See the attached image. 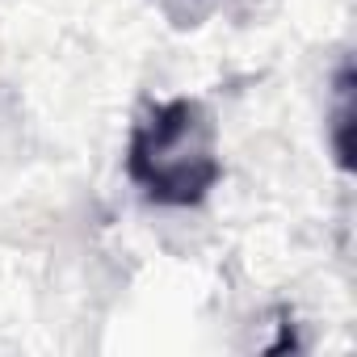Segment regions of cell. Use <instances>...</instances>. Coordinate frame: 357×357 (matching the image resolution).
Listing matches in <instances>:
<instances>
[{
    "label": "cell",
    "mask_w": 357,
    "mask_h": 357,
    "mask_svg": "<svg viewBox=\"0 0 357 357\" xmlns=\"http://www.w3.org/2000/svg\"><path fill=\"white\" fill-rule=\"evenodd\" d=\"M126 176L155 206H202L223 181L219 126L198 97H168L139 114L126 143Z\"/></svg>",
    "instance_id": "cell-1"
},
{
    "label": "cell",
    "mask_w": 357,
    "mask_h": 357,
    "mask_svg": "<svg viewBox=\"0 0 357 357\" xmlns=\"http://www.w3.org/2000/svg\"><path fill=\"white\" fill-rule=\"evenodd\" d=\"M349 126H353V76L349 68L340 72V84H336V130H332V147H336V160L340 168H349Z\"/></svg>",
    "instance_id": "cell-2"
}]
</instances>
